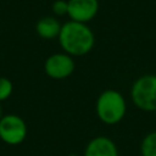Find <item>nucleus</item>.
<instances>
[{
	"label": "nucleus",
	"mask_w": 156,
	"mask_h": 156,
	"mask_svg": "<svg viewBox=\"0 0 156 156\" xmlns=\"http://www.w3.org/2000/svg\"><path fill=\"white\" fill-rule=\"evenodd\" d=\"M57 39L63 52L72 57L89 54L95 44V37L91 28L87 23L71 20L62 24Z\"/></svg>",
	"instance_id": "1"
},
{
	"label": "nucleus",
	"mask_w": 156,
	"mask_h": 156,
	"mask_svg": "<svg viewBox=\"0 0 156 156\" xmlns=\"http://www.w3.org/2000/svg\"><path fill=\"white\" fill-rule=\"evenodd\" d=\"M95 111L98 118L108 126L119 123L127 113V104L124 96L115 90H104L96 99Z\"/></svg>",
	"instance_id": "2"
},
{
	"label": "nucleus",
	"mask_w": 156,
	"mask_h": 156,
	"mask_svg": "<svg viewBox=\"0 0 156 156\" xmlns=\"http://www.w3.org/2000/svg\"><path fill=\"white\" fill-rule=\"evenodd\" d=\"M130 99L135 107L145 112L156 111V74H144L134 80Z\"/></svg>",
	"instance_id": "3"
},
{
	"label": "nucleus",
	"mask_w": 156,
	"mask_h": 156,
	"mask_svg": "<svg viewBox=\"0 0 156 156\" xmlns=\"http://www.w3.org/2000/svg\"><path fill=\"white\" fill-rule=\"evenodd\" d=\"M27 136V124L17 115H2L0 118V139L7 145H18Z\"/></svg>",
	"instance_id": "4"
},
{
	"label": "nucleus",
	"mask_w": 156,
	"mask_h": 156,
	"mask_svg": "<svg viewBox=\"0 0 156 156\" xmlns=\"http://www.w3.org/2000/svg\"><path fill=\"white\" fill-rule=\"evenodd\" d=\"M76 63L71 55L66 52H56L46 57L44 62V71L48 77L56 80H62L72 76Z\"/></svg>",
	"instance_id": "5"
},
{
	"label": "nucleus",
	"mask_w": 156,
	"mask_h": 156,
	"mask_svg": "<svg viewBox=\"0 0 156 156\" xmlns=\"http://www.w3.org/2000/svg\"><path fill=\"white\" fill-rule=\"evenodd\" d=\"M99 7V0H68L67 16L71 21L88 24L96 17Z\"/></svg>",
	"instance_id": "6"
},
{
	"label": "nucleus",
	"mask_w": 156,
	"mask_h": 156,
	"mask_svg": "<svg viewBox=\"0 0 156 156\" xmlns=\"http://www.w3.org/2000/svg\"><path fill=\"white\" fill-rule=\"evenodd\" d=\"M83 156H118V149L112 139L98 135L89 140Z\"/></svg>",
	"instance_id": "7"
},
{
	"label": "nucleus",
	"mask_w": 156,
	"mask_h": 156,
	"mask_svg": "<svg viewBox=\"0 0 156 156\" xmlns=\"http://www.w3.org/2000/svg\"><path fill=\"white\" fill-rule=\"evenodd\" d=\"M61 27H62V24L60 23V21L56 17L44 16L37 22L35 32L40 38H43L45 40H51V39L58 38Z\"/></svg>",
	"instance_id": "8"
},
{
	"label": "nucleus",
	"mask_w": 156,
	"mask_h": 156,
	"mask_svg": "<svg viewBox=\"0 0 156 156\" xmlns=\"http://www.w3.org/2000/svg\"><path fill=\"white\" fill-rule=\"evenodd\" d=\"M141 156H156V130L146 134L140 144Z\"/></svg>",
	"instance_id": "9"
},
{
	"label": "nucleus",
	"mask_w": 156,
	"mask_h": 156,
	"mask_svg": "<svg viewBox=\"0 0 156 156\" xmlns=\"http://www.w3.org/2000/svg\"><path fill=\"white\" fill-rule=\"evenodd\" d=\"M13 91L12 82L6 77H0V102L7 100Z\"/></svg>",
	"instance_id": "10"
},
{
	"label": "nucleus",
	"mask_w": 156,
	"mask_h": 156,
	"mask_svg": "<svg viewBox=\"0 0 156 156\" xmlns=\"http://www.w3.org/2000/svg\"><path fill=\"white\" fill-rule=\"evenodd\" d=\"M55 16H66L68 12V0H55L51 5Z\"/></svg>",
	"instance_id": "11"
},
{
	"label": "nucleus",
	"mask_w": 156,
	"mask_h": 156,
	"mask_svg": "<svg viewBox=\"0 0 156 156\" xmlns=\"http://www.w3.org/2000/svg\"><path fill=\"white\" fill-rule=\"evenodd\" d=\"M2 117V110H1V102H0V118Z\"/></svg>",
	"instance_id": "12"
},
{
	"label": "nucleus",
	"mask_w": 156,
	"mask_h": 156,
	"mask_svg": "<svg viewBox=\"0 0 156 156\" xmlns=\"http://www.w3.org/2000/svg\"><path fill=\"white\" fill-rule=\"evenodd\" d=\"M66 156H79V155H76V154H68V155H66Z\"/></svg>",
	"instance_id": "13"
}]
</instances>
